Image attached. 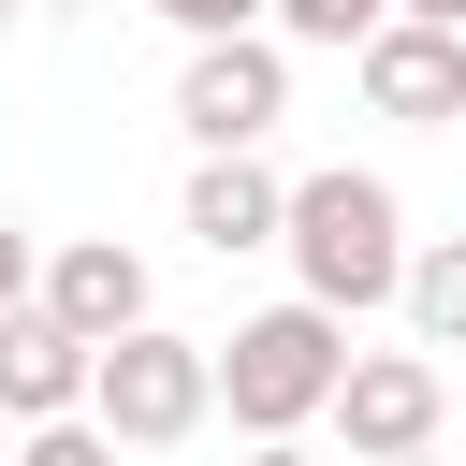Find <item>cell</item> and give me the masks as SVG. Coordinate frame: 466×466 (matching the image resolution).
<instances>
[{
  "label": "cell",
  "instance_id": "obj_1",
  "mask_svg": "<svg viewBox=\"0 0 466 466\" xmlns=\"http://www.w3.org/2000/svg\"><path fill=\"white\" fill-rule=\"evenodd\" d=\"M291 277L335 306V320H364V306H408V204L379 189V175H291Z\"/></svg>",
  "mask_w": 466,
  "mask_h": 466
},
{
  "label": "cell",
  "instance_id": "obj_2",
  "mask_svg": "<svg viewBox=\"0 0 466 466\" xmlns=\"http://www.w3.org/2000/svg\"><path fill=\"white\" fill-rule=\"evenodd\" d=\"M335 379H350V320H335L320 291H291V306H262V320H233V335H218V408H233L248 437L320 422V408H335Z\"/></svg>",
  "mask_w": 466,
  "mask_h": 466
},
{
  "label": "cell",
  "instance_id": "obj_3",
  "mask_svg": "<svg viewBox=\"0 0 466 466\" xmlns=\"http://www.w3.org/2000/svg\"><path fill=\"white\" fill-rule=\"evenodd\" d=\"M204 408H218V350L204 335H160V320H131L102 350V379H87V422L116 451H175V437H204Z\"/></svg>",
  "mask_w": 466,
  "mask_h": 466
},
{
  "label": "cell",
  "instance_id": "obj_4",
  "mask_svg": "<svg viewBox=\"0 0 466 466\" xmlns=\"http://www.w3.org/2000/svg\"><path fill=\"white\" fill-rule=\"evenodd\" d=\"M175 116H189L204 146H262V131L291 116V58H277L262 29H218V44H189V73H175Z\"/></svg>",
  "mask_w": 466,
  "mask_h": 466
},
{
  "label": "cell",
  "instance_id": "obj_5",
  "mask_svg": "<svg viewBox=\"0 0 466 466\" xmlns=\"http://www.w3.org/2000/svg\"><path fill=\"white\" fill-rule=\"evenodd\" d=\"M437 408H451V379H437L422 350H350V379H335V437H350V466H379V451H437Z\"/></svg>",
  "mask_w": 466,
  "mask_h": 466
},
{
  "label": "cell",
  "instance_id": "obj_6",
  "mask_svg": "<svg viewBox=\"0 0 466 466\" xmlns=\"http://www.w3.org/2000/svg\"><path fill=\"white\" fill-rule=\"evenodd\" d=\"M87 379H102V350L29 291V306H0V422H73L87 408Z\"/></svg>",
  "mask_w": 466,
  "mask_h": 466
},
{
  "label": "cell",
  "instance_id": "obj_7",
  "mask_svg": "<svg viewBox=\"0 0 466 466\" xmlns=\"http://www.w3.org/2000/svg\"><path fill=\"white\" fill-rule=\"evenodd\" d=\"M364 102H379V116H408V131H451V116H466V29L393 15V29L364 44Z\"/></svg>",
  "mask_w": 466,
  "mask_h": 466
},
{
  "label": "cell",
  "instance_id": "obj_8",
  "mask_svg": "<svg viewBox=\"0 0 466 466\" xmlns=\"http://www.w3.org/2000/svg\"><path fill=\"white\" fill-rule=\"evenodd\" d=\"M44 306H58L87 350H116V335L146 320V262H131L116 233H73V248H44Z\"/></svg>",
  "mask_w": 466,
  "mask_h": 466
},
{
  "label": "cell",
  "instance_id": "obj_9",
  "mask_svg": "<svg viewBox=\"0 0 466 466\" xmlns=\"http://www.w3.org/2000/svg\"><path fill=\"white\" fill-rule=\"evenodd\" d=\"M189 233L233 262V248H277L291 233V175H262L248 146H204V175H189Z\"/></svg>",
  "mask_w": 466,
  "mask_h": 466
},
{
  "label": "cell",
  "instance_id": "obj_10",
  "mask_svg": "<svg viewBox=\"0 0 466 466\" xmlns=\"http://www.w3.org/2000/svg\"><path fill=\"white\" fill-rule=\"evenodd\" d=\"M408 320H422V350H466V233L408 248Z\"/></svg>",
  "mask_w": 466,
  "mask_h": 466
},
{
  "label": "cell",
  "instance_id": "obj_11",
  "mask_svg": "<svg viewBox=\"0 0 466 466\" xmlns=\"http://www.w3.org/2000/svg\"><path fill=\"white\" fill-rule=\"evenodd\" d=\"M393 29V0H277V44H335V58H364Z\"/></svg>",
  "mask_w": 466,
  "mask_h": 466
},
{
  "label": "cell",
  "instance_id": "obj_12",
  "mask_svg": "<svg viewBox=\"0 0 466 466\" xmlns=\"http://www.w3.org/2000/svg\"><path fill=\"white\" fill-rule=\"evenodd\" d=\"M15 466H116V437L73 408V422H29V451H15Z\"/></svg>",
  "mask_w": 466,
  "mask_h": 466
},
{
  "label": "cell",
  "instance_id": "obj_13",
  "mask_svg": "<svg viewBox=\"0 0 466 466\" xmlns=\"http://www.w3.org/2000/svg\"><path fill=\"white\" fill-rule=\"evenodd\" d=\"M146 15H175V29H189V44H218V29H262V15H277V0H146Z\"/></svg>",
  "mask_w": 466,
  "mask_h": 466
},
{
  "label": "cell",
  "instance_id": "obj_14",
  "mask_svg": "<svg viewBox=\"0 0 466 466\" xmlns=\"http://www.w3.org/2000/svg\"><path fill=\"white\" fill-rule=\"evenodd\" d=\"M29 291H44V248H29L15 218H0V306H29Z\"/></svg>",
  "mask_w": 466,
  "mask_h": 466
},
{
  "label": "cell",
  "instance_id": "obj_15",
  "mask_svg": "<svg viewBox=\"0 0 466 466\" xmlns=\"http://www.w3.org/2000/svg\"><path fill=\"white\" fill-rule=\"evenodd\" d=\"M393 15H437V29H466V0H393Z\"/></svg>",
  "mask_w": 466,
  "mask_h": 466
},
{
  "label": "cell",
  "instance_id": "obj_16",
  "mask_svg": "<svg viewBox=\"0 0 466 466\" xmlns=\"http://www.w3.org/2000/svg\"><path fill=\"white\" fill-rule=\"evenodd\" d=\"M248 466H306V451H291V437H262V451H248Z\"/></svg>",
  "mask_w": 466,
  "mask_h": 466
},
{
  "label": "cell",
  "instance_id": "obj_17",
  "mask_svg": "<svg viewBox=\"0 0 466 466\" xmlns=\"http://www.w3.org/2000/svg\"><path fill=\"white\" fill-rule=\"evenodd\" d=\"M379 466H437V451H379Z\"/></svg>",
  "mask_w": 466,
  "mask_h": 466
},
{
  "label": "cell",
  "instance_id": "obj_18",
  "mask_svg": "<svg viewBox=\"0 0 466 466\" xmlns=\"http://www.w3.org/2000/svg\"><path fill=\"white\" fill-rule=\"evenodd\" d=\"M0 29H15V0H0Z\"/></svg>",
  "mask_w": 466,
  "mask_h": 466
},
{
  "label": "cell",
  "instance_id": "obj_19",
  "mask_svg": "<svg viewBox=\"0 0 466 466\" xmlns=\"http://www.w3.org/2000/svg\"><path fill=\"white\" fill-rule=\"evenodd\" d=\"M58 15H73V0H58Z\"/></svg>",
  "mask_w": 466,
  "mask_h": 466
}]
</instances>
